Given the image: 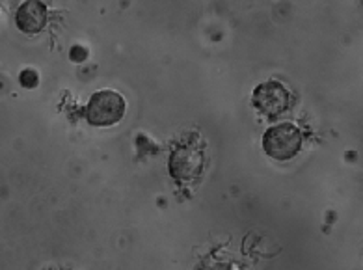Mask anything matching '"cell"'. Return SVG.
Segmentation results:
<instances>
[{"label":"cell","mask_w":363,"mask_h":270,"mask_svg":"<svg viewBox=\"0 0 363 270\" xmlns=\"http://www.w3.org/2000/svg\"><path fill=\"white\" fill-rule=\"evenodd\" d=\"M19 80H21V84L25 86V88H34V86H38V75H35V71L32 69L23 71Z\"/></svg>","instance_id":"8992f818"},{"label":"cell","mask_w":363,"mask_h":270,"mask_svg":"<svg viewBox=\"0 0 363 270\" xmlns=\"http://www.w3.org/2000/svg\"><path fill=\"white\" fill-rule=\"evenodd\" d=\"M254 105L259 112H263L269 118H276L281 112L287 111L289 94L284 84L276 80H269L264 84L257 86L254 91Z\"/></svg>","instance_id":"277c9868"},{"label":"cell","mask_w":363,"mask_h":270,"mask_svg":"<svg viewBox=\"0 0 363 270\" xmlns=\"http://www.w3.org/2000/svg\"><path fill=\"white\" fill-rule=\"evenodd\" d=\"M203 168V151L194 144H184L175 147L169 159V171L179 183L194 181Z\"/></svg>","instance_id":"3957f363"},{"label":"cell","mask_w":363,"mask_h":270,"mask_svg":"<svg viewBox=\"0 0 363 270\" xmlns=\"http://www.w3.org/2000/svg\"><path fill=\"white\" fill-rule=\"evenodd\" d=\"M86 56H88V52L82 47H73L71 49V60L73 62H84Z\"/></svg>","instance_id":"52a82bcc"},{"label":"cell","mask_w":363,"mask_h":270,"mask_svg":"<svg viewBox=\"0 0 363 270\" xmlns=\"http://www.w3.org/2000/svg\"><path fill=\"white\" fill-rule=\"evenodd\" d=\"M17 26L25 34H38L47 25V6L40 0H26L17 10Z\"/></svg>","instance_id":"5b68a950"},{"label":"cell","mask_w":363,"mask_h":270,"mask_svg":"<svg viewBox=\"0 0 363 270\" xmlns=\"http://www.w3.org/2000/svg\"><path fill=\"white\" fill-rule=\"evenodd\" d=\"M263 147L267 155L276 160L293 159L302 147V133L291 123L270 127L263 136Z\"/></svg>","instance_id":"6da1fadb"},{"label":"cell","mask_w":363,"mask_h":270,"mask_svg":"<svg viewBox=\"0 0 363 270\" xmlns=\"http://www.w3.org/2000/svg\"><path fill=\"white\" fill-rule=\"evenodd\" d=\"M88 121L91 125L110 127L116 125L125 116V99L112 90H101L91 96L88 103Z\"/></svg>","instance_id":"7a4b0ae2"}]
</instances>
